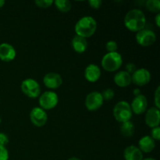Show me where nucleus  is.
I'll list each match as a JSON object with an SVG mask.
<instances>
[{
    "instance_id": "f03ea898",
    "label": "nucleus",
    "mask_w": 160,
    "mask_h": 160,
    "mask_svg": "<svg viewBox=\"0 0 160 160\" xmlns=\"http://www.w3.org/2000/svg\"><path fill=\"white\" fill-rule=\"evenodd\" d=\"M97 29V22L90 16H86L80 19L75 24L76 35L86 38L93 35Z\"/></svg>"
},
{
    "instance_id": "72a5a7b5",
    "label": "nucleus",
    "mask_w": 160,
    "mask_h": 160,
    "mask_svg": "<svg viewBox=\"0 0 160 160\" xmlns=\"http://www.w3.org/2000/svg\"><path fill=\"white\" fill-rule=\"evenodd\" d=\"M5 5V1L4 0H0V8L2 7Z\"/></svg>"
},
{
    "instance_id": "4468645a",
    "label": "nucleus",
    "mask_w": 160,
    "mask_h": 160,
    "mask_svg": "<svg viewBox=\"0 0 160 160\" xmlns=\"http://www.w3.org/2000/svg\"><path fill=\"white\" fill-rule=\"evenodd\" d=\"M17 52L12 45L9 43L0 44V59L4 62H10L16 57Z\"/></svg>"
},
{
    "instance_id": "a211bd4d",
    "label": "nucleus",
    "mask_w": 160,
    "mask_h": 160,
    "mask_svg": "<svg viewBox=\"0 0 160 160\" xmlns=\"http://www.w3.org/2000/svg\"><path fill=\"white\" fill-rule=\"evenodd\" d=\"M139 149L142 152L149 153L156 148V142L151 138V136H144L139 140Z\"/></svg>"
},
{
    "instance_id": "cd10ccee",
    "label": "nucleus",
    "mask_w": 160,
    "mask_h": 160,
    "mask_svg": "<svg viewBox=\"0 0 160 160\" xmlns=\"http://www.w3.org/2000/svg\"><path fill=\"white\" fill-rule=\"evenodd\" d=\"M151 138L154 141H159L160 140V128L159 127L152 128L151 132Z\"/></svg>"
},
{
    "instance_id": "20e7f679",
    "label": "nucleus",
    "mask_w": 160,
    "mask_h": 160,
    "mask_svg": "<svg viewBox=\"0 0 160 160\" xmlns=\"http://www.w3.org/2000/svg\"><path fill=\"white\" fill-rule=\"evenodd\" d=\"M132 110L131 105L126 101H120L113 108L114 118L119 123H125L130 121L132 117Z\"/></svg>"
},
{
    "instance_id": "7ed1b4c3",
    "label": "nucleus",
    "mask_w": 160,
    "mask_h": 160,
    "mask_svg": "<svg viewBox=\"0 0 160 160\" xmlns=\"http://www.w3.org/2000/svg\"><path fill=\"white\" fill-rule=\"evenodd\" d=\"M102 67L108 72H114L118 70L123 64L122 56L117 52H108L102 59Z\"/></svg>"
},
{
    "instance_id": "dca6fc26",
    "label": "nucleus",
    "mask_w": 160,
    "mask_h": 160,
    "mask_svg": "<svg viewBox=\"0 0 160 160\" xmlns=\"http://www.w3.org/2000/svg\"><path fill=\"white\" fill-rule=\"evenodd\" d=\"M114 83L117 86L121 88H125L129 86L132 83L131 81V74L125 70L117 73L114 76Z\"/></svg>"
},
{
    "instance_id": "f257e3e1",
    "label": "nucleus",
    "mask_w": 160,
    "mask_h": 160,
    "mask_svg": "<svg viewBox=\"0 0 160 160\" xmlns=\"http://www.w3.org/2000/svg\"><path fill=\"white\" fill-rule=\"evenodd\" d=\"M125 27L132 32H138L145 29L146 18L141 9H133L128 12L124 17Z\"/></svg>"
},
{
    "instance_id": "473e14b6",
    "label": "nucleus",
    "mask_w": 160,
    "mask_h": 160,
    "mask_svg": "<svg viewBox=\"0 0 160 160\" xmlns=\"http://www.w3.org/2000/svg\"><path fill=\"white\" fill-rule=\"evenodd\" d=\"M133 93H134V96H137V95H141V90L139 88H135L134 91H133Z\"/></svg>"
},
{
    "instance_id": "aec40b11",
    "label": "nucleus",
    "mask_w": 160,
    "mask_h": 160,
    "mask_svg": "<svg viewBox=\"0 0 160 160\" xmlns=\"http://www.w3.org/2000/svg\"><path fill=\"white\" fill-rule=\"evenodd\" d=\"M120 132H121V134H123L124 137H131L134 133V123H133L131 120L121 123V125H120Z\"/></svg>"
},
{
    "instance_id": "c756f323",
    "label": "nucleus",
    "mask_w": 160,
    "mask_h": 160,
    "mask_svg": "<svg viewBox=\"0 0 160 160\" xmlns=\"http://www.w3.org/2000/svg\"><path fill=\"white\" fill-rule=\"evenodd\" d=\"M9 143V138L4 133H0V145L5 146Z\"/></svg>"
},
{
    "instance_id": "f8f14e48",
    "label": "nucleus",
    "mask_w": 160,
    "mask_h": 160,
    "mask_svg": "<svg viewBox=\"0 0 160 160\" xmlns=\"http://www.w3.org/2000/svg\"><path fill=\"white\" fill-rule=\"evenodd\" d=\"M145 123L151 128L159 127L160 123V111L158 108H149L145 114Z\"/></svg>"
},
{
    "instance_id": "c85d7f7f",
    "label": "nucleus",
    "mask_w": 160,
    "mask_h": 160,
    "mask_svg": "<svg viewBox=\"0 0 160 160\" xmlns=\"http://www.w3.org/2000/svg\"><path fill=\"white\" fill-rule=\"evenodd\" d=\"M88 4L90 5V6L93 9H99L100 6L102 4V2L101 0H89Z\"/></svg>"
},
{
    "instance_id": "7c9ffc66",
    "label": "nucleus",
    "mask_w": 160,
    "mask_h": 160,
    "mask_svg": "<svg viewBox=\"0 0 160 160\" xmlns=\"http://www.w3.org/2000/svg\"><path fill=\"white\" fill-rule=\"evenodd\" d=\"M136 70H137V67H136L135 64L133 63V62H129L126 65V70L125 71H127L131 74V73H134Z\"/></svg>"
},
{
    "instance_id": "6e6552de",
    "label": "nucleus",
    "mask_w": 160,
    "mask_h": 160,
    "mask_svg": "<svg viewBox=\"0 0 160 160\" xmlns=\"http://www.w3.org/2000/svg\"><path fill=\"white\" fill-rule=\"evenodd\" d=\"M102 94L98 92H92L87 95L85 99V106L89 111L98 110L103 105Z\"/></svg>"
},
{
    "instance_id": "412c9836",
    "label": "nucleus",
    "mask_w": 160,
    "mask_h": 160,
    "mask_svg": "<svg viewBox=\"0 0 160 160\" xmlns=\"http://www.w3.org/2000/svg\"><path fill=\"white\" fill-rule=\"evenodd\" d=\"M56 8L62 12H67L71 9V2L68 0H56L54 2Z\"/></svg>"
},
{
    "instance_id": "9b49d317",
    "label": "nucleus",
    "mask_w": 160,
    "mask_h": 160,
    "mask_svg": "<svg viewBox=\"0 0 160 160\" xmlns=\"http://www.w3.org/2000/svg\"><path fill=\"white\" fill-rule=\"evenodd\" d=\"M131 108L132 112H134L137 115H140L146 112L147 108H148V101H147L146 97L142 94L134 96L131 102Z\"/></svg>"
},
{
    "instance_id": "4be33fe9",
    "label": "nucleus",
    "mask_w": 160,
    "mask_h": 160,
    "mask_svg": "<svg viewBox=\"0 0 160 160\" xmlns=\"http://www.w3.org/2000/svg\"><path fill=\"white\" fill-rule=\"evenodd\" d=\"M145 6L150 12L159 13L160 11V1L159 0H148L145 3Z\"/></svg>"
},
{
    "instance_id": "393cba45",
    "label": "nucleus",
    "mask_w": 160,
    "mask_h": 160,
    "mask_svg": "<svg viewBox=\"0 0 160 160\" xmlns=\"http://www.w3.org/2000/svg\"><path fill=\"white\" fill-rule=\"evenodd\" d=\"M106 48L108 52H115L118 48V45L115 41H109L106 45Z\"/></svg>"
},
{
    "instance_id": "f3484780",
    "label": "nucleus",
    "mask_w": 160,
    "mask_h": 160,
    "mask_svg": "<svg viewBox=\"0 0 160 160\" xmlns=\"http://www.w3.org/2000/svg\"><path fill=\"white\" fill-rule=\"evenodd\" d=\"M125 160H142L143 159V153L139 149V148L131 145L125 148L123 152Z\"/></svg>"
},
{
    "instance_id": "2f4dec72",
    "label": "nucleus",
    "mask_w": 160,
    "mask_h": 160,
    "mask_svg": "<svg viewBox=\"0 0 160 160\" xmlns=\"http://www.w3.org/2000/svg\"><path fill=\"white\" fill-rule=\"evenodd\" d=\"M155 20H156V25H157L158 28H159V27H160V13H159H159H157V15H156Z\"/></svg>"
},
{
    "instance_id": "b1692460",
    "label": "nucleus",
    "mask_w": 160,
    "mask_h": 160,
    "mask_svg": "<svg viewBox=\"0 0 160 160\" xmlns=\"http://www.w3.org/2000/svg\"><path fill=\"white\" fill-rule=\"evenodd\" d=\"M34 3L40 8H48L54 3V1L52 0H36Z\"/></svg>"
},
{
    "instance_id": "ddd939ff",
    "label": "nucleus",
    "mask_w": 160,
    "mask_h": 160,
    "mask_svg": "<svg viewBox=\"0 0 160 160\" xmlns=\"http://www.w3.org/2000/svg\"><path fill=\"white\" fill-rule=\"evenodd\" d=\"M44 84L50 89H57L62 84V77L57 73L51 72L45 75L43 78Z\"/></svg>"
},
{
    "instance_id": "c9c22d12",
    "label": "nucleus",
    "mask_w": 160,
    "mask_h": 160,
    "mask_svg": "<svg viewBox=\"0 0 160 160\" xmlns=\"http://www.w3.org/2000/svg\"><path fill=\"white\" fill-rule=\"evenodd\" d=\"M142 160H156V159H153V158H147V159H142Z\"/></svg>"
},
{
    "instance_id": "e433bc0d",
    "label": "nucleus",
    "mask_w": 160,
    "mask_h": 160,
    "mask_svg": "<svg viewBox=\"0 0 160 160\" xmlns=\"http://www.w3.org/2000/svg\"><path fill=\"white\" fill-rule=\"evenodd\" d=\"M0 123H1V117H0Z\"/></svg>"
},
{
    "instance_id": "9d476101",
    "label": "nucleus",
    "mask_w": 160,
    "mask_h": 160,
    "mask_svg": "<svg viewBox=\"0 0 160 160\" xmlns=\"http://www.w3.org/2000/svg\"><path fill=\"white\" fill-rule=\"evenodd\" d=\"M151 80V73L145 68L137 69L131 75V81L138 86H145Z\"/></svg>"
},
{
    "instance_id": "39448f33",
    "label": "nucleus",
    "mask_w": 160,
    "mask_h": 160,
    "mask_svg": "<svg viewBox=\"0 0 160 160\" xmlns=\"http://www.w3.org/2000/svg\"><path fill=\"white\" fill-rule=\"evenodd\" d=\"M22 92L31 98H35L40 96L41 87L37 81L32 78H28L22 81L20 85Z\"/></svg>"
},
{
    "instance_id": "0eeeda50",
    "label": "nucleus",
    "mask_w": 160,
    "mask_h": 160,
    "mask_svg": "<svg viewBox=\"0 0 160 160\" xmlns=\"http://www.w3.org/2000/svg\"><path fill=\"white\" fill-rule=\"evenodd\" d=\"M136 41L138 44L142 46L148 47L153 45L156 41V34L152 31L148 29H143L137 32Z\"/></svg>"
},
{
    "instance_id": "2eb2a0df",
    "label": "nucleus",
    "mask_w": 160,
    "mask_h": 160,
    "mask_svg": "<svg viewBox=\"0 0 160 160\" xmlns=\"http://www.w3.org/2000/svg\"><path fill=\"white\" fill-rule=\"evenodd\" d=\"M84 77H85L86 80L89 82H96L101 77L100 68L95 64H89L85 69Z\"/></svg>"
},
{
    "instance_id": "f704fd0d",
    "label": "nucleus",
    "mask_w": 160,
    "mask_h": 160,
    "mask_svg": "<svg viewBox=\"0 0 160 160\" xmlns=\"http://www.w3.org/2000/svg\"><path fill=\"white\" fill-rule=\"evenodd\" d=\"M68 160H81V159H80L79 158H77V157H71V158H70Z\"/></svg>"
},
{
    "instance_id": "1a4fd4ad",
    "label": "nucleus",
    "mask_w": 160,
    "mask_h": 160,
    "mask_svg": "<svg viewBox=\"0 0 160 160\" xmlns=\"http://www.w3.org/2000/svg\"><path fill=\"white\" fill-rule=\"evenodd\" d=\"M30 119L34 126L42 128L46 124L48 121V115L42 108L34 107L30 112Z\"/></svg>"
},
{
    "instance_id": "423d86ee",
    "label": "nucleus",
    "mask_w": 160,
    "mask_h": 160,
    "mask_svg": "<svg viewBox=\"0 0 160 160\" xmlns=\"http://www.w3.org/2000/svg\"><path fill=\"white\" fill-rule=\"evenodd\" d=\"M40 108L44 110H50L57 106L59 102V97L56 92L52 91H47L40 95L38 100Z\"/></svg>"
},
{
    "instance_id": "6ab92c4d",
    "label": "nucleus",
    "mask_w": 160,
    "mask_h": 160,
    "mask_svg": "<svg viewBox=\"0 0 160 160\" xmlns=\"http://www.w3.org/2000/svg\"><path fill=\"white\" fill-rule=\"evenodd\" d=\"M72 47L74 51L78 53H83L87 50L88 42L86 38L75 35L72 39Z\"/></svg>"
},
{
    "instance_id": "bb28decb",
    "label": "nucleus",
    "mask_w": 160,
    "mask_h": 160,
    "mask_svg": "<svg viewBox=\"0 0 160 160\" xmlns=\"http://www.w3.org/2000/svg\"><path fill=\"white\" fill-rule=\"evenodd\" d=\"M154 101H155V107L160 109V87L158 86L156 88V92H155L154 95Z\"/></svg>"
},
{
    "instance_id": "5701e85b",
    "label": "nucleus",
    "mask_w": 160,
    "mask_h": 160,
    "mask_svg": "<svg viewBox=\"0 0 160 160\" xmlns=\"http://www.w3.org/2000/svg\"><path fill=\"white\" fill-rule=\"evenodd\" d=\"M102 94V96L103 100H106V101H109V100H112L114 98V93L113 90L111 88H107L106 90H104Z\"/></svg>"
},
{
    "instance_id": "a878e982",
    "label": "nucleus",
    "mask_w": 160,
    "mask_h": 160,
    "mask_svg": "<svg viewBox=\"0 0 160 160\" xmlns=\"http://www.w3.org/2000/svg\"><path fill=\"white\" fill-rule=\"evenodd\" d=\"M0 160H9V152L5 146L0 145Z\"/></svg>"
}]
</instances>
